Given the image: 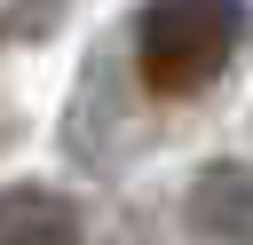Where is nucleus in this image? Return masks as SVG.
Returning a JSON list of instances; mask_svg holds the SVG:
<instances>
[{"label":"nucleus","mask_w":253,"mask_h":245,"mask_svg":"<svg viewBox=\"0 0 253 245\" xmlns=\"http://www.w3.org/2000/svg\"><path fill=\"white\" fill-rule=\"evenodd\" d=\"M245 32H253L245 0H142V16H134V71L166 103L206 95L237 63Z\"/></svg>","instance_id":"obj_1"},{"label":"nucleus","mask_w":253,"mask_h":245,"mask_svg":"<svg viewBox=\"0 0 253 245\" xmlns=\"http://www.w3.org/2000/svg\"><path fill=\"white\" fill-rule=\"evenodd\" d=\"M190 237L198 245H253V166L245 158H221L190 182V205H182Z\"/></svg>","instance_id":"obj_2"},{"label":"nucleus","mask_w":253,"mask_h":245,"mask_svg":"<svg viewBox=\"0 0 253 245\" xmlns=\"http://www.w3.org/2000/svg\"><path fill=\"white\" fill-rule=\"evenodd\" d=\"M0 245H79V205L47 182L0 190Z\"/></svg>","instance_id":"obj_3"}]
</instances>
